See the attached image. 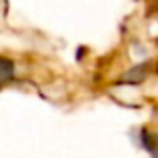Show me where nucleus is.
I'll return each mask as SVG.
<instances>
[{"label":"nucleus","instance_id":"nucleus-2","mask_svg":"<svg viewBox=\"0 0 158 158\" xmlns=\"http://www.w3.org/2000/svg\"><path fill=\"white\" fill-rule=\"evenodd\" d=\"M142 70H144V66H138V68H134L130 74H126V76H124V82H140V80L144 78Z\"/></svg>","mask_w":158,"mask_h":158},{"label":"nucleus","instance_id":"nucleus-1","mask_svg":"<svg viewBox=\"0 0 158 158\" xmlns=\"http://www.w3.org/2000/svg\"><path fill=\"white\" fill-rule=\"evenodd\" d=\"M0 68H2V80L8 82L12 78V74H14V64H12L8 58H2V62H0Z\"/></svg>","mask_w":158,"mask_h":158}]
</instances>
